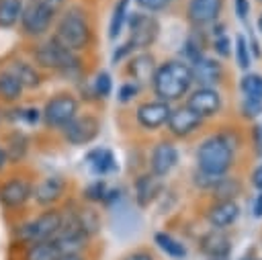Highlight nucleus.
Wrapping results in <instances>:
<instances>
[{
	"label": "nucleus",
	"instance_id": "cd10ccee",
	"mask_svg": "<svg viewBox=\"0 0 262 260\" xmlns=\"http://www.w3.org/2000/svg\"><path fill=\"white\" fill-rule=\"evenodd\" d=\"M23 0H0V27H14L23 14Z\"/></svg>",
	"mask_w": 262,
	"mask_h": 260
},
{
	"label": "nucleus",
	"instance_id": "f257e3e1",
	"mask_svg": "<svg viewBox=\"0 0 262 260\" xmlns=\"http://www.w3.org/2000/svg\"><path fill=\"white\" fill-rule=\"evenodd\" d=\"M190 84H192L190 66L184 61H176V59L166 61L160 68H156V74L151 80L156 96L164 102L180 100L188 92Z\"/></svg>",
	"mask_w": 262,
	"mask_h": 260
},
{
	"label": "nucleus",
	"instance_id": "f03ea898",
	"mask_svg": "<svg viewBox=\"0 0 262 260\" xmlns=\"http://www.w3.org/2000/svg\"><path fill=\"white\" fill-rule=\"evenodd\" d=\"M59 227H61V211L49 207V209L41 211L39 215L18 223L12 231V237L23 248V246H29V244L53 240L55 233L59 231Z\"/></svg>",
	"mask_w": 262,
	"mask_h": 260
},
{
	"label": "nucleus",
	"instance_id": "9d476101",
	"mask_svg": "<svg viewBox=\"0 0 262 260\" xmlns=\"http://www.w3.org/2000/svg\"><path fill=\"white\" fill-rule=\"evenodd\" d=\"M33 197V184L23 178H10L0 186V205L8 211H16Z\"/></svg>",
	"mask_w": 262,
	"mask_h": 260
},
{
	"label": "nucleus",
	"instance_id": "37998d69",
	"mask_svg": "<svg viewBox=\"0 0 262 260\" xmlns=\"http://www.w3.org/2000/svg\"><path fill=\"white\" fill-rule=\"evenodd\" d=\"M131 51H133V45H131V43L127 41L125 45H121V47H119V49H117V51L113 53V63H117V61H121V59H123L125 55H129Z\"/></svg>",
	"mask_w": 262,
	"mask_h": 260
},
{
	"label": "nucleus",
	"instance_id": "0eeeda50",
	"mask_svg": "<svg viewBox=\"0 0 262 260\" xmlns=\"http://www.w3.org/2000/svg\"><path fill=\"white\" fill-rule=\"evenodd\" d=\"M160 35V23L154 14L133 12L129 16V43L133 49H145L154 45Z\"/></svg>",
	"mask_w": 262,
	"mask_h": 260
},
{
	"label": "nucleus",
	"instance_id": "c03bdc74",
	"mask_svg": "<svg viewBox=\"0 0 262 260\" xmlns=\"http://www.w3.org/2000/svg\"><path fill=\"white\" fill-rule=\"evenodd\" d=\"M41 2H43V4H45L49 10H53V12L57 14V12L63 8V4H66L68 0H41Z\"/></svg>",
	"mask_w": 262,
	"mask_h": 260
},
{
	"label": "nucleus",
	"instance_id": "c9c22d12",
	"mask_svg": "<svg viewBox=\"0 0 262 260\" xmlns=\"http://www.w3.org/2000/svg\"><path fill=\"white\" fill-rule=\"evenodd\" d=\"M137 92H139V86H137L135 82H127V84H123V86L119 88V100H121V102H129L131 98L137 96Z\"/></svg>",
	"mask_w": 262,
	"mask_h": 260
},
{
	"label": "nucleus",
	"instance_id": "6e6552de",
	"mask_svg": "<svg viewBox=\"0 0 262 260\" xmlns=\"http://www.w3.org/2000/svg\"><path fill=\"white\" fill-rule=\"evenodd\" d=\"M53 18H55V12L53 10H49L41 0H33V2H29L23 8L20 27H23L25 35L39 37V35H43L49 29V25L53 23Z\"/></svg>",
	"mask_w": 262,
	"mask_h": 260
},
{
	"label": "nucleus",
	"instance_id": "8fccbe9b",
	"mask_svg": "<svg viewBox=\"0 0 262 260\" xmlns=\"http://www.w3.org/2000/svg\"><path fill=\"white\" fill-rule=\"evenodd\" d=\"M258 31H260V33H262V14H260V16H258Z\"/></svg>",
	"mask_w": 262,
	"mask_h": 260
},
{
	"label": "nucleus",
	"instance_id": "39448f33",
	"mask_svg": "<svg viewBox=\"0 0 262 260\" xmlns=\"http://www.w3.org/2000/svg\"><path fill=\"white\" fill-rule=\"evenodd\" d=\"M35 61L45 68V70H53V72H63L70 74L74 70L80 68V59L74 51H70L68 47H63L59 41L49 39L45 43H41L35 49Z\"/></svg>",
	"mask_w": 262,
	"mask_h": 260
},
{
	"label": "nucleus",
	"instance_id": "dca6fc26",
	"mask_svg": "<svg viewBox=\"0 0 262 260\" xmlns=\"http://www.w3.org/2000/svg\"><path fill=\"white\" fill-rule=\"evenodd\" d=\"M63 190H66V180L61 176H47L33 188V199L39 207L49 209L63 197Z\"/></svg>",
	"mask_w": 262,
	"mask_h": 260
},
{
	"label": "nucleus",
	"instance_id": "a211bd4d",
	"mask_svg": "<svg viewBox=\"0 0 262 260\" xmlns=\"http://www.w3.org/2000/svg\"><path fill=\"white\" fill-rule=\"evenodd\" d=\"M178 162V149L174 147V143L170 141H160L154 149H151V158H149V166H151V174L156 176H166L172 172V168Z\"/></svg>",
	"mask_w": 262,
	"mask_h": 260
},
{
	"label": "nucleus",
	"instance_id": "4468645a",
	"mask_svg": "<svg viewBox=\"0 0 262 260\" xmlns=\"http://www.w3.org/2000/svg\"><path fill=\"white\" fill-rule=\"evenodd\" d=\"M199 246H201V252L211 260H227V256L231 254V240L223 229L207 231L201 237Z\"/></svg>",
	"mask_w": 262,
	"mask_h": 260
},
{
	"label": "nucleus",
	"instance_id": "c85d7f7f",
	"mask_svg": "<svg viewBox=\"0 0 262 260\" xmlns=\"http://www.w3.org/2000/svg\"><path fill=\"white\" fill-rule=\"evenodd\" d=\"M27 149H29V139H27V135H23V133H12L10 137H8V147L4 149L6 151V158L10 160V162H20L25 156H27Z\"/></svg>",
	"mask_w": 262,
	"mask_h": 260
},
{
	"label": "nucleus",
	"instance_id": "3c124183",
	"mask_svg": "<svg viewBox=\"0 0 262 260\" xmlns=\"http://www.w3.org/2000/svg\"><path fill=\"white\" fill-rule=\"evenodd\" d=\"M258 260H262V258H258Z\"/></svg>",
	"mask_w": 262,
	"mask_h": 260
},
{
	"label": "nucleus",
	"instance_id": "4be33fe9",
	"mask_svg": "<svg viewBox=\"0 0 262 260\" xmlns=\"http://www.w3.org/2000/svg\"><path fill=\"white\" fill-rule=\"evenodd\" d=\"M61 254L53 240L23 246V260H57Z\"/></svg>",
	"mask_w": 262,
	"mask_h": 260
},
{
	"label": "nucleus",
	"instance_id": "de8ad7c7",
	"mask_svg": "<svg viewBox=\"0 0 262 260\" xmlns=\"http://www.w3.org/2000/svg\"><path fill=\"white\" fill-rule=\"evenodd\" d=\"M57 260H86L84 254H61Z\"/></svg>",
	"mask_w": 262,
	"mask_h": 260
},
{
	"label": "nucleus",
	"instance_id": "bb28decb",
	"mask_svg": "<svg viewBox=\"0 0 262 260\" xmlns=\"http://www.w3.org/2000/svg\"><path fill=\"white\" fill-rule=\"evenodd\" d=\"M23 86L20 82L10 74V72H0V98L6 102H16L23 94Z\"/></svg>",
	"mask_w": 262,
	"mask_h": 260
},
{
	"label": "nucleus",
	"instance_id": "a878e982",
	"mask_svg": "<svg viewBox=\"0 0 262 260\" xmlns=\"http://www.w3.org/2000/svg\"><path fill=\"white\" fill-rule=\"evenodd\" d=\"M211 192H213V197H215L217 201H233V199L242 192V184H239L237 178L221 176V178L215 182V186L211 188Z\"/></svg>",
	"mask_w": 262,
	"mask_h": 260
},
{
	"label": "nucleus",
	"instance_id": "a19ab883",
	"mask_svg": "<svg viewBox=\"0 0 262 260\" xmlns=\"http://www.w3.org/2000/svg\"><path fill=\"white\" fill-rule=\"evenodd\" d=\"M248 12H250V4L248 0H235V14L239 20H246L248 18Z\"/></svg>",
	"mask_w": 262,
	"mask_h": 260
},
{
	"label": "nucleus",
	"instance_id": "6ab92c4d",
	"mask_svg": "<svg viewBox=\"0 0 262 260\" xmlns=\"http://www.w3.org/2000/svg\"><path fill=\"white\" fill-rule=\"evenodd\" d=\"M239 215V207L235 201H215L207 209V221L213 225V229H225L229 227Z\"/></svg>",
	"mask_w": 262,
	"mask_h": 260
},
{
	"label": "nucleus",
	"instance_id": "49530a36",
	"mask_svg": "<svg viewBox=\"0 0 262 260\" xmlns=\"http://www.w3.org/2000/svg\"><path fill=\"white\" fill-rule=\"evenodd\" d=\"M252 211H254V217H262V190L256 194V199H254V207H252Z\"/></svg>",
	"mask_w": 262,
	"mask_h": 260
},
{
	"label": "nucleus",
	"instance_id": "f704fd0d",
	"mask_svg": "<svg viewBox=\"0 0 262 260\" xmlns=\"http://www.w3.org/2000/svg\"><path fill=\"white\" fill-rule=\"evenodd\" d=\"M111 90H113V80H111L108 72H98L96 78H94V92H96V96L106 98L111 94Z\"/></svg>",
	"mask_w": 262,
	"mask_h": 260
},
{
	"label": "nucleus",
	"instance_id": "5701e85b",
	"mask_svg": "<svg viewBox=\"0 0 262 260\" xmlns=\"http://www.w3.org/2000/svg\"><path fill=\"white\" fill-rule=\"evenodd\" d=\"M6 72H10V74L20 82L23 88H35V86H39V82H41V76H39V72L35 70V66H31V63H27V61H12Z\"/></svg>",
	"mask_w": 262,
	"mask_h": 260
},
{
	"label": "nucleus",
	"instance_id": "423d86ee",
	"mask_svg": "<svg viewBox=\"0 0 262 260\" xmlns=\"http://www.w3.org/2000/svg\"><path fill=\"white\" fill-rule=\"evenodd\" d=\"M43 121L47 127L53 129H63L76 115H78V100L72 94H55L53 98L47 100L45 109H43Z\"/></svg>",
	"mask_w": 262,
	"mask_h": 260
},
{
	"label": "nucleus",
	"instance_id": "7c9ffc66",
	"mask_svg": "<svg viewBox=\"0 0 262 260\" xmlns=\"http://www.w3.org/2000/svg\"><path fill=\"white\" fill-rule=\"evenodd\" d=\"M127 8H129V0H119L113 8V16H111V25H108V37L117 39L121 35L123 23L127 18Z\"/></svg>",
	"mask_w": 262,
	"mask_h": 260
},
{
	"label": "nucleus",
	"instance_id": "e433bc0d",
	"mask_svg": "<svg viewBox=\"0 0 262 260\" xmlns=\"http://www.w3.org/2000/svg\"><path fill=\"white\" fill-rule=\"evenodd\" d=\"M135 2L139 8H143L147 12H158V10H164L170 0H135Z\"/></svg>",
	"mask_w": 262,
	"mask_h": 260
},
{
	"label": "nucleus",
	"instance_id": "4c0bfd02",
	"mask_svg": "<svg viewBox=\"0 0 262 260\" xmlns=\"http://www.w3.org/2000/svg\"><path fill=\"white\" fill-rule=\"evenodd\" d=\"M260 111H262V102H258V100L246 98V100H244V104H242V115H244V117H248V119L256 117Z\"/></svg>",
	"mask_w": 262,
	"mask_h": 260
},
{
	"label": "nucleus",
	"instance_id": "ddd939ff",
	"mask_svg": "<svg viewBox=\"0 0 262 260\" xmlns=\"http://www.w3.org/2000/svg\"><path fill=\"white\" fill-rule=\"evenodd\" d=\"M170 104L164 102V100H149V102H143L139 104L135 117H137V123L143 127V129H158L162 125H166L168 117H170Z\"/></svg>",
	"mask_w": 262,
	"mask_h": 260
},
{
	"label": "nucleus",
	"instance_id": "7ed1b4c3",
	"mask_svg": "<svg viewBox=\"0 0 262 260\" xmlns=\"http://www.w3.org/2000/svg\"><path fill=\"white\" fill-rule=\"evenodd\" d=\"M196 164L199 170L211 176H223L233 164V147L227 139L217 133L207 137L196 149Z\"/></svg>",
	"mask_w": 262,
	"mask_h": 260
},
{
	"label": "nucleus",
	"instance_id": "ea45409f",
	"mask_svg": "<svg viewBox=\"0 0 262 260\" xmlns=\"http://www.w3.org/2000/svg\"><path fill=\"white\" fill-rule=\"evenodd\" d=\"M20 117H23L29 125H35V123L41 119V111H39V109H25V111H20Z\"/></svg>",
	"mask_w": 262,
	"mask_h": 260
},
{
	"label": "nucleus",
	"instance_id": "58836bf2",
	"mask_svg": "<svg viewBox=\"0 0 262 260\" xmlns=\"http://www.w3.org/2000/svg\"><path fill=\"white\" fill-rule=\"evenodd\" d=\"M213 47H215V53H219L221 57H227V55H229V39H227L225 35H219V37H215V43H213Z\"/></svg>",
	"mask_w": 262,
	"mask_h": 260
},
{
	"label": "nucleus",
	"instance_id": "b1692460",
	"mask_svg": "<svg viewBox=\"0 0 262 260\" xmlns=\"http://www.w3.org/2000/svg\"><path fill=\"white\" fill-rule=\"evenodd\" d=\"M88 162H90V168L96 176H104V174L117 170V162H115V156L111 149H102V147L92 149L88 154Z\"/></svg>",
	"mask_w": 262,
	"mask_h": 260
},
{
	"label": "nucleus",
	"instance_id": "a18cd8bd",
	"mask_svg": "<svg viewBox=\"0 0 262 260\" xmlns=\"http://www.w3.org/2000/svg\"><path fill=\"white\" fill-rule=\"evenodd\" d=\"M252 184H254L258 190H262V164L254 170V174H252Z\"/></svg>",
	"mask_w": 262,
	"mask_h": 260
},
{
	"label": "nucleus",
	"instance_id": "aec40b11",
	"mask_svg": "<svg viewBox=\"0 0 262 260\" xmlns=\"http://www.w3.org/2000/svg\"><path fill=\"white\" fill-rule=\"evenodd\" d=\"M162 190V180L156 174H141L135 180V201L139 207H147L149 203H154V199L160 194Z\"/></svg>",
	"mask_w": 262,
	"mask_h": 260
},
{
	"label": "nucleus",
	"instance_id": "72a5a7b5",
	"mask_svg": "<svg viewBox=\"0 0 262 260\" xmlns=\"http://www.w3.org/2000/svg\"><path fill=\"white\" fill-rule=\"evenodd\" d=\"M104 194H106V184H104V180H94L92 184H88L86 186V190H84V199L86 201H90V203H100L102 199H104Z\"/></svg>",
	"mask_w": 262,
	"mask_h": 260
},
{
	"label": "nucleus",
	"instance_id": "1a4fd4ad",
	"mask_svg": "<svg viewBox=\"0 0 262 260\" xmlns=\"http://www.w3.org/2000/svg\"><path fill=\"white\" fill-rule=\"evenodd\" d=\"M61 131L72 145H86L96 139L100 131V123L94 115H76Z\"/></svg>",
	"mask_w": 262,
	"mask_h": 260
},
{
	"label": "nucleus",
	"instance_id": "2f4dec72",
	"mask_svg": "<svg viewBox=\"0 0 262 260\" xmlns=\"http://www.w3.org/2000/svg\"><path fill=\"white\" fill-rule=\"evenodd\" d=\"M239 86H242V92L246 94V98H252V100L262 102V76H258V74H246L242 78Z\"/></svg>",
	"mask_w": 262,
	"mask_h": 260
},
{
	"label": "nucleus",
	"instance_id": "79ce46f5",
	"mask_svg": "<svg viewBox=\"0 0 262 260\" xmlns=\"http://www.w3.org/2000/svg\"><path fill=\"white\" fill-rule=\"evenodd\" d=\"M123 260H156V258H154V254L147 252V250H135V252L127 254Z\"/></svg>",
	"mask_w": 262,
	"mask_h": 260
},
{
	"label": "nucleus",
	"instance_id": "f3484780",
	"mask_svg": "<svg viewBox=\"0 0 262 260\" xmlns=\"http://www.w3.org/2000/svg\"><path fill=\"white\" fill-rule=\"evenodd\" d=\"M223 8V0H188V20L194 27H203L209 23H215L217 16L221 14Z\"/></svg>",
	"mask_w": 262,
	"mask_h": 260
},
{
	"label": "nucleus",
	"instance_id": "20e7f679",
	"mask_svg": "<svg viewBox=\"0 0 262 260\" xmlns=\"http://www.w3.org/2000/svg\"><path fill=\"white\" fill-rule=\"evenodd\" d=\"M53 39L74 53L86 49L90 43V27L84 12L80 8H70L68 12H63V16L55 27Z\"/></svg>",
	"mask_w": 262,
	"mask_h": 260
},
{
	"label": "nucleus",
	"instance_id": "09e8293b",
	"mask_svg": "<svg viewBox=\"0 0 262 260\" xmlns=\"http://www.w3.org/2000/svg\"><path fill=\"white\" fill-rule=\"evenodd\" d=\"M6 162H8V158H6V151H4L2 147H0V170H2L4 166H6Z\"/></svg>",
	"mask_w": 262,
	"mask_h": 260
},
{
	"label": "nucleus",
	"instance_id": "c756f323",
	"mask_svg": "<svg viewBox=\"0 0 262 260\" xmlns=\"http://www.w3.org/2000/svg\"><path fill=\"white\" fill-rule=\"evenodd\" d=\"M76 213H78V221H80L82 231H84L88 237H94V235L98 233V229H100V217H98V213H96L94 209H90V207L78 209Z\"/></svg>",
	"mask_w": 262,
	"mask_h": 260
},
{
	"label": "nucleus",
	"instance_id": "f8f14e48",
	"mask_svg": "<svg viewBox=\"0 0 262 260\" xmlns=\"http://www.w3.org/2000/svg\"><path fill=\"white\" fill-rule=\"evenodd\" d=\"M203 119L192 113L188 106H178L174 111H170V117L166 121L168 125V131L176 137H188L190 133H194L199 127H201Z\"/></svg>",
	"mask_w": 262,
	"mask_h": 260
},
{
	"label": "nucleus",
	"instance_id": "393cba45",
	"mask_svg": "<svg viewBox=\"0 0 262 260\" xmlns=\"http://www.w3.org/2000/svg\"><path fill=\"white\" fill-rule=\"evenodd\" d=\"M154 242L158 244V248H160L166 256H170V258H174V260H182V258L186 256L184 244H180L176 237H172V235L166 233V231H158V233L154 235Z\"/></svg>",
	"mask_w": 262,
	"mask_h": 260
},
{
	"label": "nucleus",
	"instance_id": "2eb2a0df",
	"mask_svg": "<svg viewBox=\"0 0 262 260\" xmlns=\"http://www.w3.org/2000/svg\"><path fill=\"white\" fill-rule=\"evenodd\" d=\"M192 82H196L203 88H215L223 80V66L217 59L201 57L192 63Z\"/></svg>",
	"mask_w": 262,
	"mask_h": 260
},
{
	"label": "nucleus",
	"instance_id": "412c9836",
	"mask_svg": "<svg viewBox=\"0 0 262 260\" xmlns=\"http://www.w3.org/2000/svg\"><path fill=\"white\" fill-rule=\"evenodd\" d=\"M129 74L133 76L135 82L139 84H147L154 80L156 74V59L151 53H137L131 61H129Z\"/></svg>",
	"mask_w": 262,
	"mask_h": 260
},
{
	"label": "nucleus",
	"instance_id": "9b49d317",
	"mask_svg": "<svg viewBox=\"0 0 262 260\" xmlns=\"http://www.w3.org/2000/svg\"><path fill=\"white\" fill-rule=\"evenodd\" d=\"M186 106L196 113L201 119H207V117H215L219 111H221V96L215 88H203L199 86L186 100Z\"/></svg>",
	"mask_w": 262,
	"mask_h": 260
},
{
	"label": "nucleus",
	"instance_id": "473e14b6",
	"mask_svg": "<svg viewBox=\"0 0 262 260\" xmlns=\"http://www.w3.org/2000/svg\"><path fill=\"white\" fill-rule=\"evenodd\" d=\"M235 59H237V66L242 70L250 68V47H248V41L244 35L235 37Z\"/></svg>",
	"mask_w": 262,
	"mask_h": 260
}]
</instances>
